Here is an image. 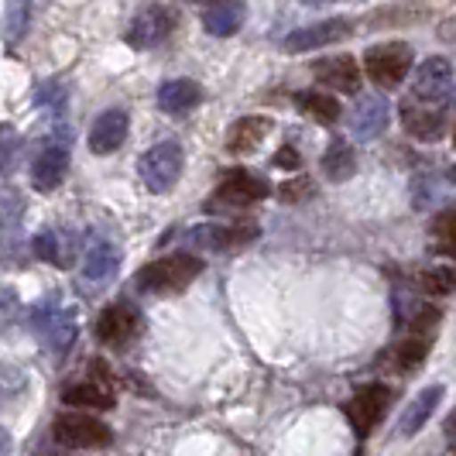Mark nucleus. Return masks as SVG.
I'll return each instance as SVG.
<instances>
[{
	"mask_svg": "<svg viewBox=\"0 0 456 456\" xmlns=\"http://www.w3.org/2000/svg\"><path fill=\"white\" fill-rule=\"evenodd\" d=\"M203 272V261L192 257V254H172V257H161L151 261L148 268L137 272V289L141 292H155V296H175L183 292L189 281H196Z\"/></svg>",
	"mask_w": 456,
	"mask_h": 456,
	"instance_id": "1",
	"label": "nucleus"
},
{
	"mask_svg": "<svg viewBox=\"0 0 456 456\" xmlns=\"http://www.w3.org/2000/svg\"><path fill=\"white\" fill-rule=\"evenodd\" d=\"M31 333L38 337V343L45 346L48 354H66L72 340H76V309L62 305L59 298H45L31 309L28 316Z\"/></svg>",
	"mask_w": 456,
	"mask_h": 456,
	"instance_id": "2",
	"label": "nucleus"
},
{
	"mask_svg": "<svg viewBox=\"0 0 456 456\" xmlns=\"http://www.w3.org/2000/svg\"><path fill=\"white\" fill-rule=\"evenodd\" d=\"M364 72L370 76V83L381 86V90L402 86L405 76L411 72V48L405 42H381V45L367 48Z\"/></svg>",
	"mask_w": 456,
	"mask_h": 456,
	"instance_id": "3",
	"label": "nucleus"
},
{
	"mask_svg": "<svg viewBox=\"0 0 456 456\" xmlns=\"http://www.w3.org/2000/svg\"><path fill=\"white\" fill-rule=\"evenodd\" d=\"M137 172H141V183L151 192H168L183 175V148L175 141H161L141 155Z\"/></svg>",
	"mask_w": 456,
	"mask_h": 456,
	"instance_id": "4",
	"label": "nucleus"
},
{
	"mask_svg": "<svg viewBox=\"0 0 456 456\" xmlns=\"http://www.w3.org/2000/svg\"><path fill=\"white\" fill-rule=\"evenodd\" d=\"M55 439L69 450H100L110 446V429L86 411H62L55 419Z\"/></svg>",
	"mask_w": 456,
	"mask_h": 456,
	"instance_id": "5",
	"label": "nucleus"
},
{
	"mask_svg": "<svg viewBox=\"0 0 456 456\" xmlns=\"http://www.w3.org/2000/svg\"><path fill=\"white\" fill-rule=\"evenodd\" d=\"M268 192H272V185L265 183L261 175L244 172V168H233V172H227V175H224V183L216 185V192H213L209 206L244 209V206H251V203H261Z\"/></svg>",
	"mask_w": 456,
	"mask_h": 456,
	"instance_id": "6",
	"label": "nucleus"
},
{
	"mask_svg": "<svg viewBox=\"0 0 456 456\" xmlns=\"http://www.w3.org/2000/svg\"><path fill=\"white\" fill-rule=\"evenodd\" d=\"M175 28V11L168 4H148L134 14L127 28V45L134 48H155L161 45Z\"/></svg>",
	"mask_w": 456,
	"mask_h": 456,
	"instance_id": "7",
	"label": "nucleus"
},
{
	"mask_svg": "<svg viewBox=\"0 0 456 456\" xmlns=\"http://www.w3.org/2000/svg\"><path fill=\"white\" fill-rule=\"evenodd\" d=\"M388 402H391V391L388 385H364V388L354 391V398L346 402V419H350V426H354V433L361 436H370V429L381 422V415L388 411Z\"/></svg>",
	"mask_w": 456,
	"mask_h": 456,
	"instance_id": "8",
	"label": "nucleus"
},
{
	"mask_svg": "<svg viewBox=\"0 0 456 456\" xmlns=\"http://www.w3.org/2000/svg\"><path fill=\"white\" fill-rule=\"evenodd\" d=\"M261 230L254 224H237V227H227V224H203V227L189 230V244L200 248V251H240L257 240Z\"/></svg>",
	"mask_w": 456,
	"mask_h": 456,
	"instance_id": "9",
	"label": "nucleus"
},
{
	"mask_svg": "<svg viewBox=\"0 0 456 456\" xmlns=\"http://www.w3.org/2000/svg\"><path fill=\"white\" fill-rule=\"evenodd\" d=\"M402 124L411 137L419 141H439L446 134V103H429V100H402Z\"/></svg>",
	"mask_w": 456,
	"mask_h": 456,
	"instance_id": "10",
	"label": "nucleus"
},
{
	"mask_svg": "<svg viewBox=\"0 0 456 456\" xmlns=\"http://www.w3.org/2000/svg\"><path fill=\"white\" fill-rule=\"evenodd\" d=\"M450 93H453V66L443 55H433L415 69L409 96L429 100V103H450Z\"/></svg>",
	"mask_w": 456,
	"mask_h": 456,
	"instance_id": "11",
	"label": "nucleus"
},
{
	"mask_svg": "<svg viewBox=\"0 0 456 456\" xmlns=\"http://www.w3.org/2000/svg\"><path fill=\"white\" fill-rule=\"evenodd\" d=\"M346 35H354V21H346V18H326V21H316V24H309V28L292 31V35L281 42V48H285V52H313V48L343 42Z\"/></svg>",
	"mask_w": 456,
	"mask_h": 456,
	"instance_id": "12",
	"label": "nucleus"
},
{
	"mask_svg": "<svg viewBox=\"0 0 456 456\" xmlns=\"http://www.w3.org/2000/svg\"><path fill=\"white\" fill-rule=\"evenodd\" d=\"M66 175H69L66 144H59V141L42 144L35 161H31V183H35V189L38 192H52V189H59V185L66 183Z\"/></svg>",
	"mask_w": 456,
	"mask_h": 456,
	"instance_id": "13",
	"label": "nucleus"
},
{
	"mask_svg": "<svg viewBox=\"0 0 456 456\" xmlns=\"http://www.w3.org/2000/svg\"><path fill=\"white\" fill-rule=\"evenodd\" d=\"M137 330H141V316H137L127 302L107 305V309L100 313V320H96V337L107 343V346H124V343H131V337H137Z\"/></svg>",
	"mask_w": 456,
	"mask_h": 456,
	"instance_id": "14",
	"label": "nucleus"
},
{
	"mask_svg": "<svg viewBox=\"0 0 456 456\" xmlns=\"http://www.w3.org/2000/svg\"><path fill=\"white\" fill-rule=\"evenodd\" d=\"M316 79H320L326 90H340V93H357L361 90V66L354 55H330L320 59L316 66Z\"/></svg>",
	"mask_w": 456,
	"mask_h": 456,
	"instance_id": "15",
	"label": "nucleus"
},
{
	"mask_svg": "<svg viewBox=\"0 0 456 456\" xmlns=\"http://www.w3.org/2000/svg\"><path fill=\"white\" fill-rule=\"evenodd\" d=\"M443 395H446V388L443 385H429V388H422L415 398L409 402V409L402 411V419H398V436H415L429 419H433L436 405L443 402Z\"/></svg>",
	"mask_w": 456,
	"mask_h": 456,
	"instance_id": "16",
	"label": "nucleus"
},
{
	"mask_svg": "<svg viewBox=\"0 0 456 456\" xmlns=\"http://www.w3.org/2000/svg\"><path fill=\"white\" fill-rule=\"evenodd\" d=\"M388 120H391L388 100H381V96H364V100L357 103V110H354V137H357V141H374L378 134H385Z\"/></svg>",
	"mask_w": 456,
	"mask_h": 456,
	"instance_id": "17",
	"label": "nucleus"
},
{
	"mask_svg": "<svg viewBox=\"0 0 456 456\" xmlns=\"http://www.w3.org/2000/svg\"><path fill=\"white\" fill-rule=\"evenodd\" d=\"M127 137V114L124 110H107L93 120L90 127V148L96 155H110L124 144Z\"/></svg>",
	"mask_w": 456,
	"mask_h": 456,
	"instance_id": "18",
	"label": "nucleus"
},
{
	"mask_svg": "<svg viewBox=\"0 0 456 456\" xmlns=\"http://www.w3.org/2000/svg\"><path fill=\"white\" fill-rule=\"evenodd\" d=\"M268 131H272L268 117H240L227 131V151L230 155H251L265 144Z\"/></svg>",
	"mask_w": 456,
	"mask_h": 456,
	"instance_id": "19",
	"label": "nucleus"
},
{
	"mask_svg": "<svg viewBox=\"0 0 456 456\" xmlns=\"http://www.w3.org/2000/svg\"><path fill=\"white\" fill-rule=\"evenodd\" d=\"M117 268H120V251L107 237H90L86 254H83V274L90 281H107L117 274Z\"/></svg>",
	"mask_w": 456,
	"mask_h": 456,
	"instance_id": "20",
	"label": "nucleus"
},
{
	"mask_svg": "<svg viewBox=\"0 0 456 456\" xmlns=\"http://www.w3.org/2000/svg\"><path fill=\"white\" fill-rule=\"evenodd\" d=\"M203 100V86L192 79H168L159 86V107L165 114H185Z\"/></svg>",
	"mask_w": 456,
	"mask_h": 456,
	"instance_id": "21",
	"label": "nucleus"
},
{
	"mask_svg": "<svg viewBox=\"0 0 456 456\" xmlns=\"http://www.w3.org/2000/svg\"><path fill=\"white\" fill-rule=\"evenodd\" d=\"M35 257H42L55 268H72L76 261V240L62 230H42L35 237Z\"/></svg>",
	"mask_w": 456,
	"mask_h": 456,
	"instance_id": "22",
	"label": "nucleus"
},
{
	"mask_svg": "<svg viewBox=\"0 0 456 456\" xmlns=\"http://www.w3.org/2000/svg\"><path fill=\"white\" fill-rule=\"evenodd\" d=\"M244 21V7L237 0H216L209 11L203 14V28L216 38H230Z\"/></svg>",
	"mask_w": 456,
	"mask_h": 456,
	"instance_id": "23",
	"label": "nucleus"
},
{
	"mask_svg": "<svg viewBox=\"0 0 456 456\" xmlns=\"http://www.w3.org/2000/svg\"><path fill=\"white\" fill-rule=\"evenodd\" d=\"M322 172L330 183H346L354 172H357V159H354V148L346 141H333L322 155Z\"/></svg>",
	"mask_w": 456,
	"mask_h": 456,
	"instance_id": "24",
	"label": "nucleus"
},
{
	"mask_svg": "<svg viewBox=\"0 0 456 456\" xmlns=\"http://www.w3.org/2000/svg\"><path fill=\"white\" fill-rule=\"evenodd\" d=\"M296 107L302 110V114L313 117V120H320V124H333V120L340 117V103H337L330 93H322V90L296 93Z\"/></svg>",
	"mask_w": 456,
	"mask_h": 456,
	"instance_id": "25",
	"label": "nucleus"
},
{
	"mask_svg": "<svg viewBox=\"0 0 456 456\" xmlns=\"http://www.w3.org/2000/svg\"><path fill=\"white\" fill-rule=\"evenodd\" d=\"M66 398L69 405H76V409H110L114 405V395L110 388H103L100 381H83V385H72L66 388Z\"/></svg>",
	"mask_w": 456,
	"mask_h": 456,
	"instance_id": "26",
	"label": "nucleus"
},
{
	"mask_svg": "<svg viewBox=\"0 0 456 456\" xmlns=\"http://www.w3.org/2000/svg\"><path fill=\"white\" fill-rule=\"evenodd\" d=\"M415 285L426 296H450V292H456V268H450V265L422 268V272L415 274Z\"/></svg>",
	"mask_w": 456,
	"mask_h": 456,
	"instance_id": "27",
	"label": "nucleus"
},
{
	"mask_svg": "<svg viewBox=\"0 0 456 456\" xmlns=\"http://www.w3.org/2000/svg\"><path fill=\"white\" fill-rule=\"evenodd\" d=\"M433 251L436 254H446V257H456V206L443 209L439 216L433 220Z\"/></svg>",
	"mask_w": 456,
	"mask_h": 456,
	"instance_id": "28",
	"label": "nucleus"
},
{
	"mask_svg": "<svg viewBox=\"0 0 456 456\" xmlns=\"http://www.w3.org/2000/svg\"><path fill=\"white\" fill-rule=\"evenodd\" d=\"M18 161H21V134L11 124H0V179L11 175Z\"/></svg>",
	"mask_w": 456,
	"mask_h": 456,
	"instance_id": "29",
	"label": "nucleus"
},
{
	"mask_svg": "<svg viewBox=\"0 0 456 456\" xmlns=\"http://www.w3.org/2000/svg\"><path fill=\"white\" fill-rule=\"evenodd\" d=\"M21 216H24L21 196H18L14 189H4V192H0V230H7V233L18 230Z\"/></svg>",
	"mask_w": 456,
	"mask_h": 456,
	"instance_id": "30",
	"label": "nucleus"
},
{
	"mask_svg": "<svg viewBox=\"0 0 456 456\" xmlns=\"http://www.w3.org/2000/svg\"><path fill=\"white\" fill-rule=\"evenodd\" d=\"M24 28H28V4L11 0V7H7V21H4V35H7V42H18V38L24 35Z\"/></svg>",
	"mask_w": 456,
	"mask_h": 456,
	"instance_id": "31",
	"label": "nucleus"
},
{
	"mask_svg": "<svg viewBox=\"0 0 456 456\" xmlns=\"http://www.w3.org/2000/svg\"><path fill=\"white\" fill-rule=\"evenodd\" d=\"M24 388V374L14 364H0V405Z\"/></svg>",
	"mask_w": 456,
	"mask_h": 456,
	"instance_id": "32",
	"label": "nucleus"
},
{
	"mask_svg": "<svg viewBox=\"0 0 456 456\" xmlns=\"http://www.w3.org/2000/svg\"><path fill=\"white\" fill-rule=\"evenodd\" d=\"M313 192V185H309V179H292L289 185H281V200H302V196H309Z\"/></svg>",
	"mask_w": 456,
	"mask_h": 456,
	"instance_id": "33",
	"label": "nucleus"
},
{
	"mask_svg": "<svg viewBox=\"0 0 456 456\" xmlns=\"http://www.w3.org/2000/svg\"><path fill=\"white\" fill-rule=\"evenodd\" d=\"M298 155L296 151H292V148H281V151H278V159H274V165H281V168H298Z\"/></svg>",
	"mask_w": 456,
	"mask_h": 456,
	"instance_id": "34",
	"label": "nucleus"
},
{
	"mask_svg": "<svg viewBox=\"0 0 456 456\" xmlns=\"http://www.w3.org/2000/svg\"><path fill=\"white\" fill-rule=\"evenodd\" d=\"M0 456H11V433L0 426Z\"/></svg>",
	"mask_w": 456,
	"mask_h": 456,
	"instance_id": "35",
	"label": "nucleus"
},
{
	"mask_svg": "<svg viewBox=\"0 0 456 456\" xmlns=\"http://www.w3.org/2000/svg\"><path fill=\"white\" fill-rule=\"evenodd\" d=\"M446 429H450V436H453V439H456V411H453V415H450V422H446Z\"/></svg>",
	"mask_w": 456,
	"mask_h": 456,
	"instance_id": "36",
	"label": "nucleus"
},
{
	"mask_svg": "<svg viewBox=\"0 0 456 456\" xmlns=\"http://www.w3.org/2000/svg\"><path fill=\"white\" fill-rule=\"evenodd\" d=\"M302 4H313L316 7V4H337V0H302Z\"/></svg>",
	"mask_w": 456,
	"mask_h": 456,
	"instance_id": "37",
	"label": "nucleus"
},
{
	"mask_svg": "<svg viewBox=\"0 0 456 456\" xmlns=\"http://www.w3.org/2000/svg\"><path fill=\"white\" fill-rule=\"evenodd\" d=\"M450 179H453V183H456V168H450Z\"/></svg>",
	"mask_w": 456,
	"mask_h": 456,
	"instance_id": "38",
	"label": "nucleus"
},
{
	"mask_svg": "<svg viewBox=\"0 0 456 456\" xmlns=\"http://www.w3.org/2000/svg\"><path fill=\"white\" fill-rule=\"evenodd\" d=\"M453 456H456V446H453Z\"/></svg>",
	"mask_w": 456,
	"mask_h": 456,
	"instance_id": "39",
	"label": "nucleus"
},
{
	"mask_svg": "<svg viewBox=\"0 0 456 456\" xmlns=\"http://www.w3.org/2000/svg\"><path fill=\"white\" fill-rule=\"evenodd\" d=\"M196 4H203V0H196Z\"/></svg>",
	"mask_w": 456,
	"mask_h": 456,
	"instance_id": "40",
	"label": "nucleus"
},
{
	"mask_svg": "<svg viewBox=\"0 0 456 456\" xmlns=\"http://www.w3.org/2000/svg\"><path fill=\"white\" fill-rule=\"evenodd\" d=\"M453 141H456V134H453Z\"/></svg>",
	"mask_w": 456,
	"mask_h": 456,
	"instance_id": "41",
	"label": "nucleus"
}]
</instances>
